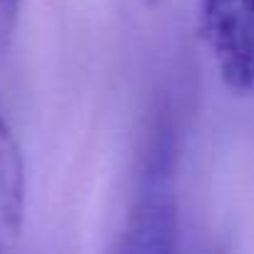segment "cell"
Segmentation results:
<instances>
[{
  "instance_id": "4",
  "label": "cell",
  "mask_w": 254,
  "mask_h": 254,
  "mask_svg": "<svg viewBox=\"0 0 254 254\" xmlns=\"http://www.w3.org/2000/svg\"><path fill=\"white\" fill-rule=\"evenodd\" d=\"M23 0H0V45H5L18 25Z\"/></svg>"
},
{
  "instance_id": "2",
  "label": "cell",
  "mask_w": 254,
  "mask_h": 254,
  "mask_svg": "<svg viewBox=\"0 0 254 254\" xmlns=\"http://www.w3.org/2000/svg\"><path fill=\"white\" fill-rule=\"evenodd\" d=\"M199 33L224 87L254 92V0H199Z\"/></svg>"
},
{
  "instance_id": "3",
  "label": "cell",
  "mask_w": 254,
  "mask_h": 254,
  "mask_svg": "<svg viewBox=\"0 0 254 254\" xmlns=\"http://www.w3.org/2000/svg\"><path fill=\"white\" fill-rule=\"evenodd\" d=\"M25 162L8 120L0 115V247H10L25 222Z\"/></svg>"
},
{
  "instance_id": "1",
  "label": "cell",
  "mask_w": 254,
  "mask_h": 254,
  "mask_svg": "<svg viewBox=\"0 0 254 254\" xmlns=\"http://www.w3.org/2000/svg\"><path fill=\"white\" fill-rule=\"evenodd\" d=\"M177 167L180 135L175 110L167 100L157 105L137 160L132 202L127 209L120 252H170L177 244Z\"/></svg>"
}]
</instances>
